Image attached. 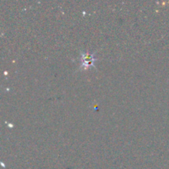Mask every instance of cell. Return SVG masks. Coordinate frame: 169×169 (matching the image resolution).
Segmentation results:
<instances>
[{
  "instance_id": "1",
  "label": "cell",
  "mask_w": 169,
  "mask_h": 169,
  "mask_svg": "<svg viewBox=\"0 0 169 169\" xmlns=\"http://www.w3.org/2000/svg\"><path fill=\"white\" fill-rule=\"evenodd\" d=\"M81 61L82 67L84 69H88L94 66L95 62L97 61V58L95 57L94 53L84 52L81 54Z\"/></svg>"
}]
</instances>
